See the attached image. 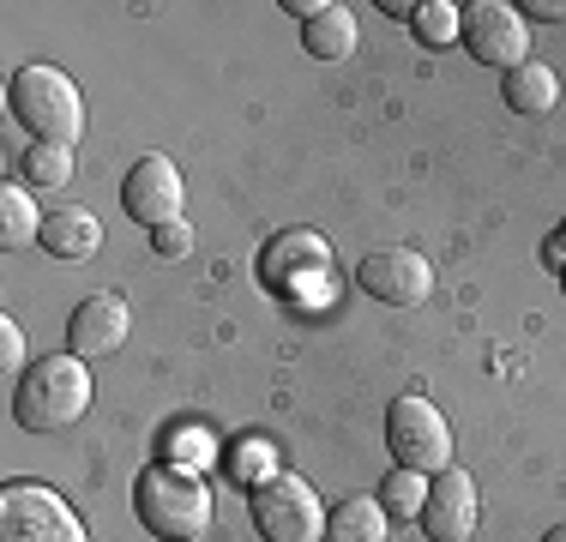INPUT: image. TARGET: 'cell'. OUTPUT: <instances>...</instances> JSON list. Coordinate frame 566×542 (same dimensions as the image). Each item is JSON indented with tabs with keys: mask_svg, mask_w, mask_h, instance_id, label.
Listing matches in <instances>:
<instances>
[{
	"mask_svg": "<svg viewBox=\"0 0 566 542\" xmlns=\"http://www.w3.org/2000/svg\"><path fill=\"white\" fill-rule=\"evenodd\" d=\"M151 253H164V260H187V253H193V229H187V217L181 223L151 229Z\"/></svg>",
	"mask_w": 566,
	"mask_h": 542,
	"instance_id": "cell-21",
	"label": "cell"
},
{
	"mask_svg": "<svg viewBox=\"0 0 566 542\" xmlns=\"http://www.w3.org/2000/svg\"><path fill=\"white\" fill-rule=\"evenodd\" d=\"M458 12L464 7H452V0H428V7H416L410 24L428 49H447V43H458Z\"/></svg>",
	"mask_w": 566,
	"mask_h": 542,
	"instance_id": "cell-20",
	"label": "cell"
},
{
	"mask_svg": "<svg viewBox=\"0 0 566 542\" xmlns=\"http://www.w3.org/2000/svg\"><path fill=\"white\" fill-rule=\"evenodd\" d=\"M386 452H392L398 470H416V477H440L452 465V428L422 392H403V398L386 404Z\"/></svg>",
	"mask_w": 566,
	"mask_h": 542,
	"instance_id": "cell-5",
	"label": "cell"
},
{
	"mask_svg": "<svg viewBox=\"0 0 566 542\" xmlns=\"http://www.w3.org/2000/svg\"><path fill=\"white\" fill-rule=\"evenodd\" d=\"M458 43L470 49V61L512 73V66L531 61V24H524V12L506 7V0H470V7L458 12Z\"/></svg>",
	"mask_w": 566,
	"mask_h": 542,
	"instance_id": "cell-7",
	"label": "cell"
},
{
	"mask_svg": "<svg viewBox=\"0 0 566 542\" xmlns=\"http://www.w3.org/2000/svg\"><path fill=\"white\" fill-rule=\"evenodd\" d=\"M555 236H566V223H560V229H555Z\"/></svg>",
	"mask_w": 566,
	"mask_h": 542,
	"instance_id": "cell-26",
	"label": "cell"
},
{
	"mask_svg": "<svg viewBox=\"0 0 566 542\" xmlns=\"http://www.w3.org/2000/svg\"><path fill=\"white\" fill-rule=\"evenodd\" d=\"M501 97H506V108H518V115H548L560 97V73L548 61H524V66H512V73H501Z\"/></svg>",
	"mask_w": 566,
	"mask_h": 542,
	"instance_id": "cell-15",
	"label": "cell"
},
{
	"mask_svg": "<svg viewBox=\"0 0 566 542\" xmlns=\"http://www.w3.org/2000/svg\"><path fill=\"white\" fill-rule=\"evenodd\" d=\"M7 108H12V121L31 133V145H66V152H73L78 133H85V97H78V85L49 61H24L19 73H12Z\"/></svg>",
	"mask_w": 566,
	"mask_h": 542,
	"instance_id": "cell-1",
	"label": "cell"
},
{
	"mask_svg": "<svg viewBox=\"0 0 566 542\" xmlns=\"http://www.w3.org/2000/svg\"><path fill=\"white\" fill-rule=\"evenodd\" d=\"M422 500H428V482L416 477V470H398L380 482V507L392 512V519H422Z\"/></svg>",
	"mask_w": 566,
	"mask_h": 542,
	"instance_id": "cell-19",
	"label": "cell"
},
{
	"mask_svg": "<svg viewBox=\"0 0 566 542\" xmlns=\"http://www.w3.org/2000/svg\"><path fill=\"white\" fill-rule=\"evenodd\" d=\"M36 248L55 253V260H91L103 248V223L85 206H55V211H43V241Z\"/></svg>",
	"mask_w": 566,
	"mask_h": 542,
	"instance_id": "cell-13",
	"label": "cell"
},
{
	"mask_svg": "<svg viewBox=\"0 0 566 542\" xmlns=\"http://www.w3.org/2000/svg\"><path fill=\"white\" fill-rule=\"evenodd\" d=\"M43 241V217H36V199H31V187H0V248L7 253H24V248H36Z\"/></svg>",
	"mask_w": 566,
	"mask_h": 542,
	"instance_id": "cell-17",
	"label": "cell"
},
{
	"mask_svg": "<svg viewBox=\"0 0 566 542\" xmlns=\"http://www.w3.org/2000/svg\"><path fill=\"white\" fill-rule=\"evenodd\" d=\"M392 512L380 507V494H344L326 507V542H386Z\"/></svg>",
	"mask_w": 566,
	"mask_h": 542,
	"instance_id": "cell-14",
	"label": "cell"
},
{
	"mask_svg": "<svg viewBox=\"0 0 566 542\" xmlns=\"http://www.w3.org/2000/svg\"><path fill=\"white\" fill-rule=\"evenodd\" d=\"M133 512L157 542H199L211 531V488L187 465H151L133 482Z\"/></svg>",
	"mask_w": 566,
	"mask_h": 542,
	"instance_id": "cell-3",
	"label": "cell"
},
{
	"mask_svg": "<svg viewBox=\"0 0 566 542\" xmlns=\"http://www.w3.org/2000/svg\"><path fill=\"white\" fill-rule=\"evenodd\" d=\"M560 290H566V278H560Z\"/></svg>",
	"mask_w": 566,
	"mask_h": 542,
	"instance_id": "cell-27",
	"label": "cell"
},
{
	"mask_svg": "<svg viewBox=\"0 0 566 542\" xmlns=\"http://www.w3.org/2000/svg\"><path fill=\"white\" fill-rule=\"evenodd\" d=\"M543 542H566V524H555V531H548Z\"/></svg>",
	"mask_w": 566,
	"mask_h": 542,
	"instance_id": "cell-25",
	"label": "cell"
},
{
	"mask_svg": "<svg viewBox=\"0 0 566 542\" xmlns=\"http://www.w3.org/2000/svg\"><path fill=\"white\" fill-rule=\"evenodd\" d=\"M91 374L78 356H36L12 386V423L24 434H61L73 423H85L91 410Z\"/></svg>",
	"mask_w": 566,
	"mask_h": 542,
	"instance_id": "cell-2",
	"label": "cell"
},
{
	"mask_svg": "<svg viewBox=\"0 0 566 542\" xmlns=\"http://www.w3.org/2000/svg\"><path fill=\"white\" fill-rule=\"evenodd\" d=\"M0 368H7L12 386H19V374L31 368V362H24V332L12 320H0Z\"/></svg>",
	"mask_w": 566,
	"mask_h": 542,
	"instance_id": "cell-22",
	"label": "cell"
},
{
	"mask_svg": "<svg viewBox=\"0 0 566 542\" xmlns=\"http://www.w3.org/2000/svg\"><path fill=\"white\" fill-rule=\"evenodd\" d=\"M0 542H91L85 519L66 507L49 482H7L0 488Z\"/></svg>",
	"mask_w": 566,
	"mask_h": 542,
	"instance_id": "cell-6",
	"label": "cell"
},
{
	"mask_svg": "<svg viewBox=\"0 0 566 542\" xmlns=\"http://www.w3.org/2000/svg\"><path fill=\"white\" fill-rule=\"evenodd\" d=\"M356 283H361V295H374L386 308H422L434 295V265L416 248H374V253H361Z\"/></svg>",
	"mask_w": 566,
	"mask_h": 542,
	"instance_id": "cell-8",
	"label": "cell"
},
{
	"mask_svg": "<svg viewBox=\"0 0 566 542\" xmlns=\"http://www.w3.org/2000/svg\"><path fill=\"white\" fill-rule=\"evenodd\" d=\"M518 12H531V19H548V24H566V0H524Z\"/></svg>",
	"mask_w": 566,
	"mask_h": 542,
	"instance_id": "cell-24",
	"label": "cell"
},
{
	"mask_svg": "<svg viewBox=\"0 0 566 542\" xmlns=\"http://www.w3.org/2000/svg\"><path fill=\"white\" fill-rule=\"evenodd\" d=\"M248 512L265 542H326V500L295 470H272L265 482H253Z\"/></svg>",
	"mask_w": 566,
	"mask_h": 542,
	"instance_id": "cell-4",
	"label": "cell"
},
{
	"mask_svg": "<svg viewBox=\"0 0 566 542\" xmlns=\"http://www.w3.org/2000/svg\"><path fill=\"white\" fill-rule=\"evenodd\" d=\"M265 465H272V452H265V440H248V446L235 452V477H241V482H265V477H272Z\"/></svg>",
	"mask_w": 566,
	"mask_h": 542,
	"instance_id": "cell-23",
	"label": "cell"
},
{
	"mask_svg": "<svg viewBox=\"0 0 566 542\" xmlns=\"http://www.w3.org/2000/svg\"><path fill=\"white\" fill-rule=\"evenodd\" d=\"M19 175H24V187H61L73 175V152L66 145H31L19 157Z\"/></svg>",
	"mask_w": 566,
	"mask_h": 542,
	"instance_id": "cell-18",
	"label": "cell"
},
{
	"mask_svg": "<svg viewBox=\"0 0 566 542\" xmlns=\"http://www.w3.org/2000/svg\"><path fill=\"white\" fill-rule=\"evenodd\" d=\"M476 519H482V500H476V477L470 470L447 465L440 477H428V500H422L428 542H470Z\"/></svg>",
	"mask_w": 566,
	"mask_h": 542,
	"instance_id": "cell-10",
	"label": "cell"
},
{
	"mask_svg": "<svg viewBox=\"0 0 566 542\" xmlns=\"http://www.w3.org/2000/svg\"><path fill=\"white\" fill-rule=\"evenodd\" d=\"M127 332H133L127 302H120L115 290H97L73 308V320H66V356H78V362L115 356V350L127 344Z\"/></svg>",
	"mask_w": 566,
	"mask_h": 542,
	"instance_id": "cell-11",
	"label": "cell"
},
{
	"mask_svg": "<svg viewBox=\"0 0 566 542\" xmlns=\"http://www.w3.org/2000/svg\"><path fill=\"white\" fill-rule=\"evenodd\" d=\"M361 43V31H356V12L349 7H319L314 19L302 24V49L314 54V61H349Z\"/></svg>",
	"mask_w": 566,
	"mask_h": 542,
	"instance_id": "cell-16",
	"label": "cell"
},
{
	"mask_svg": "<svg viewBox=\"0 0 566 542\" xmlns=\"http://www.w3.org/2000/svg\"><path fill=\"white\" fill-rule=\"evenodd\" d=\"M120 206H127V217H133V223H145V229L181 223L187 187H181V169H175V157L151 152V157L133 163L127 181H120Z\"/></svg>",
	"mask_w": 566,
	"mask_h": 542,
	"instance_id": "cell-9",
	"label": "cell"
},
{
	"mask_svg": "<svg viewBox=\"0 0 566 542\" xmlns=\"http://www.w3.org/2000/svg\"><path fill=\"white\" fill-rule=\"evenodd\" d=\"M302 278H326L332 283V248L314 236H283L265 248V283L272 290H302Z\"/></svg>",
	"mask_w": 566,
	"mask_h": 542,
	"instance_id": "cell-12",
	"label": "cell"
}]
</instances>
